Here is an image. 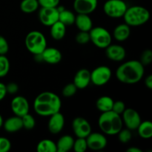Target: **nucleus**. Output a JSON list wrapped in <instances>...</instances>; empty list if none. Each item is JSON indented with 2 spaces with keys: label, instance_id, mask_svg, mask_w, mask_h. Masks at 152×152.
Here are the masks:
<instances>
[{
  "label": "nucleus",
  "instance_id": "f257e3e1",
  "mask_svg": "<svg viewBox=\"0 0 152 152\" xmlns=\"http://www.w3.org/2000/svg\"><path fill=\"white\" fill-rule=\"evenodd\" d=\"M62 102L58 95L53 92L45 91L39 94L34 102V111L38 115L50 117L60 111Z\"/></svg>",
  "mask_w": 152,
  "mask_h": 152
},
{
  "label": "nucleus",
  "instance_id": "f03ea898",
  "mask_svg": "<svg viewBox=\"0 0 152 152\" xmlns=\"http://www.w3.org/2000/svg\"><path fill=\"white\" fill-rule=\"evenodd\" d=\"M144 66L138 60H130L118 67L116 71L117 80L124 84H135L142 80Z\"/></svg>",
  "mask_w": 152,
  "mask_h": 152
},
{
  "label": "nucleus",
  "instance_id": "7ed1b4c3",
  "mask_svg": "<svg viewBox=\"0 0 152 152\" xmlns=\"http://www.w3.org/2000/svg\"><path fill=\"white\" fill-rule=\"evenodd\" d=\"M98 125L105 134L116 135L123 129V122L120 114L109 111L102 113L98 120Z\"/></svg>",
  "mask_w": 152,
  "mask_h": 152
},
{
  "label": "nucleus",
  "instance_id": "20e7f679",
  "mask_svg": "<svg viewBox=\"0 0 152 152\" xmlns=\"http://www.w3.org/2000/svg\"><path fill=\"white\" fill-rule=\"evenodd\" d=\"M125 23L129 26L137 27L146 23L150 19V13L145 7L135 5L128 7L123 15Z\"/></svg>",
  "mask_w": 152,
  "mask_h": 152
},
{
  "label": "nucleus",
  "instance_id": "39448f33",
  "mask_svg": "<svg viewBox=\"0 0 152 152\" xmlns=\"http://www.w3.org/2000/svg\"><path fill=\"white\" fill-rule=\"evenodd\" d=\"M25 44L28 51L32 54H40L47 48V40L42 33L38 31H33L27 34Z\"/></svg>",
  "mask_w": 152,
  "mask_h": 152
},
{
  "label": "nucleus",
  "instance_id": "423d86ee",
  "mask_svg": "<svg viewBox=\"0 0 152 152\" xmlns=\"http://www.w3.org/2000/svg\"><path fill=\"white\" fill-rule=\"evenodd\" d=\"M90 41L99 48H106L111 44L112 37L108 30L102 27L92 28L89 31Z\"/></svg>",
  "mask_w": 152,
  "mask_h": 152
},
{
  "label": "nucleus",
  "instance_id": "0eeeda50",
  "mask_svg": "<svg viewBox=\"0 0 152 152\" xmlns=\"http://www.w3.org/2000/svg\"><path fill=\"white\" fill-rule=\"evenodd\" d=\"M127 8V4L123 0H107L103 5L105 14L114 19L123 17Z\"/></svg>",
  "mask_w": 152,
  "mask_h": 152
},
{
  "label": "nucleus",
  "instance_id": "6e6552de",
  "mask_svg": "<svg viewBox=\"0 0 152 152\" xmlns=\"http://www.w3.org/2000/svg\"><path fill=\"white\" fill-rule=\"evenodd\" d=\"M111 75L112 73L108 66L101 65L91 72V83L96 86H104L109 82Z\"/></svg>",
  "mask_w": 152,
  "mask_h": 152
},
{
  "label": "nucleus",
  "instance_id": "1a4fd4ad",
  "mask_svg": "<svg viewBox=\"0 0 152 152\" xmlns=\"http://www.w3.org/2000/svg\"><path fill=\"white\" fill-rule=\"evenodd\" d=\"M122 114V120L126 125V128L131 131L137 130L139 125L142 122L139 113L133 108H126Z\"/></svg>",
  "mask_w": 152,
  "mask_h": 152
},
{
  "label": "nucleus",
  "instance_id": "9d476101",
  "mask_svg": "<svg viewBox=\"0 0 152 152\" xmlns=\"http://www.w3.org/2000/svg\"><path fill=\"white\" fill-rule=\"evenodd\" d=\"M73 132L77 137L86 138L91 132V126L86 119L76 117L72 122Z\"/></svg>",
  "mask_w": 152,
  "mask_h": 152
},
{
  "label": "nucleus",
  "instance_id": "9b49d317",
  "mask_svg": "<svg viewBox=\"0 0 152 152\" xmlns=\"http://www.w3.org/2000/svg\"><path fill=\"white\" fill-rule=\"evenodd\" d=\"M39 19L42 25L50 27L59 21V11L56 7H41L39 12Z\"/></svg>",
  "mask_w": 152,
  "mask_h": 152
},
{
  "label": "nucleus",
  "instance_id": "f8f14e48",
  "mask_svg": "<svg viewBox=\"0 0 152 152\" xmlns=\"http://www.w3.org/2000/svg\"><path fill=\"white\" fill-rule=\"evenodd\" d=\"M86 139L88 148L93 151H100L104 149L107 145L106 137L101 133L91 132Z\"/></svg>",
  "mask_w": 152,
  "mask_h": 152
},
{
  "label": "nucleus",
  "instance_id": "ddd939ff",
  "mask_svg": "<svg viewBox=\"0 0 152 152\" xmlns=\"http://www.w3.org/2000/svg\"><path fill=\"white\" fill-rule=\"evenodd\" d=\"M11 110L16 116L22 117L29 113L30 105L28 99L22 96H16L11 101Z\"/></svg>",
  "mask_w": 152,
  "mask_h": 152
},
{
  "label": "nucleus",
  "instance_id": "4468645a",
  "mask_svg": "<svg viewBox=\"0 0 152 152\" xmlns=\"http://www.w3.org/2000/svg\"><path fill=\"white\" fill-rule=\"evenodd\" d=\"M97 3L98 0H74V9L77 13L89 15L96 10Z\"/></svg>",
  "mask_w": 152,
  "mask_h": 152
},
{
  "label": "nucleus",
  "instance_id": "2eb2a0df",
  "mask_svg": "<svg viewBox=\"0 0 152 152\" xmlns=\"http://www.w3.org/2000/svg\"><path fill=\"white\" fill-rule=\"evenodd\" d=\"M65 126V117L60 113V111L50 116L48 128L49 132L53 134H57L60 133Z\"/></svg>",
  "mask_w": 152,
  "mask_h": 152
},
{
  "label": "nucleus",
  "instance_id": "dca6fc26",
  "mask_svg": "<svg viewBox=\"0 0 152 152\" xmlns=\"http://www.w3.org/2000/svg\"><path fill=\"white\" fill-rule=\"evenodd\" d=\"M106 56L114 62H120L125 59L126 51L124 48L119 45H109L105 48Z\"/></svg>",
  "mask_w": 152,
  "mask_h": 152
},
{
  "label": "nucleus",
  "instance_id": "f3484780",
  "mask_svg": "<svg viewBox=\"0 0 152 152\" xmlns=\"http://www.w3.org/2000/svg\"><path fill=\"white\" fill-rule=\"evenodd\" d=\"M42 62L50 65H56L62 60V55L60 50L55 48H46L41 53Z\"/></svg>",
  "mask_w": 152,
  "mask_h": 152
},
{
  "label": "nucleus",
  "instance_id": "a211bd4d",
  "mask_svg": "<svg viewBox=\"0 0 152 152\" xmlns=\"http://www.w3.org/2000/svg\"><path fill=\"white\" fill-rule=\"evenodd\" d=\"M91 83V72L86 68L79 70L74 78V84L77 89H85Z\"/></svg>",
  "mask_w": 152,
  "mask_h": 152
},
{
  "label": "nucleus",
  "instance_id": "6ab92c4d",
  "mask_svg": "<svg viewBox=\"0 0 152 152\" xmlns=\"http://www.w3.org/2000/svg\"><path fill=\"white\" fill-rule=\"evenodd\" d=\"M74 24L77 27L80 31H87L89 32L93 28V22L91 19L88 14L78 13L75 17Z\"/></svg>",
  "mask_w": 152,
  "mask_h": 152
},
{
  "label": "nucleus",
  "instance_id": "aec40b11",
  "mask_svg": "<svg viewBox=\"0 0 152 152\" xmlns=\"http://www.w3.org/2000/svg\"><path fill=\"white\" fill-rule=\"evenodd\" d=\"M2 126H4V130L8 133H14V132H19L23 128L22 118L16 115L14 117H10L3 123Z\"/></svg>",
  "mask_w": 152,
  "mask_h": 152
},
{
  "label": "nucleus",
  "instance_id": "412c9836",
  "mask_svg": "<svg viewBox=\"0 0 152 152\" xmlns=\"http://www.w3.org/2000/svg\"><path fill=\"white\" fill-rule=\"evenodd\" d=\"M130 26L126 23L120 24V25L116 26L114 30V32H113L114 39L119 42L126 41L130 37Z\"/></svg>",
  "mask_w": 152,
  "mask_h": 152
},
{
  "label": "nucleus",
  "instance_id": "4be33fe9",
  "mask_svg": "<svg viewBox=\"0 0 152 152\" xmlns=\"http://www.w3.org/2000/svg\"><path fill=\"white\" fill-rule=\"evenodd\" d=\"M66 33V26L59 21H57L50 26V34L54 40L62 39Z\"/></svg>",
  "mask_w": 152,
  "mask_h": 152
},
{
  "label": "nucleus",
  "instance_id": "5701e85b",
  "mask_svg": "<svg viewBox=\"0 0 152 152\" xmlns=\"http://www.w3.org/2000/svg\"><path fill=\"white\" fill-rule=\"evenodd\" d=\"M74 140L70 135H64L61 137L56 144V149L58 152H67L73 148Z\"/></svg>",
  "mask_w": 152,
  "mask_h": 152
},
{
  "label": "nucleus",
  "instance_id": "b1692460",
  "mask_svg": "<svg viewBox=\"0 0 152 152\" xmlns=\"http://www.w3.org/2000/svg\"><path fill=\"white\" fill-rule=\"evenodd\" d=\"M114 100L111 97L108 96H102L99 97L96 102V106L101 112H106L112 110Z\"/></svg>",
  "mask_w": 152,
  "mask_h": 152
},
{
  "label": "nucleus",
  "instance_id": "393cba45",
  "mask_svg": "<svg viewBox=\"0 0 152 152\" xmlns=\"http://www.w3.org/2000/svg\"><path fill=\"white\" fill-rule=\"evenodd\" d=\"M137 130L140 137L143 139H150L152 137V123L149 120L141 122Z\"/></svg>",
  "mask_w": 152,
  "mask_h": 152
},
{
  "label": "nucleus",
  "instance_id": "a878e982",
  "mask_svg": "<svg viewBox=\"0 0 152 152\" xmlns=\"http://www.w3.org/2000/svg\"><path fill=\"white\" fill-rule=\"evenodd\" d=\"M37 151L38 152H56L57 151L56 144L51 140H42L37 144Z\"/></svg>",
  "mask_w": 152,
  "mask_h": 152
},
{
  "label": "nucleus",
  "instance_id": "bb28decb",
  "mask_svg": "<svg viewBox=\"0 0 152 152\" xmlns=\"http://www.w3.org/2000/svg\"><path fill=\"white\" fill-rule=\"evenodd\" d=\"M38 0H22L20 3V10L25 13H31L39 8Z\"/></svg>",
  "mask_w": 152,
  "mask_h": 152
},
{
  "label": "nucleus",
  "instance_id": "cd10ccee",
  "mask_svg": "<svg viewBox=\"0 0 152 152\" xmlns=\"http://www.w3.org/2000/svg\"><path fill=\"white\" fill-rule=\"evenodd\" d=\"M75 17L76 16L73 12L66 9H64L62 11L59 12V21L63 23L65 26L74 24Z\"/></svg>",
  "mask_w": 152,
  "mask_h": 152
},
{
  "label": "nucleus",
  "instance_id": "c85d7f7f",
  "mask_svg": "<svg viewBox=\"0 0 152 152\" xmlns=\"http://www.w3.org/2000/svg\"><path fill=\"white\" fill-rule=\"evenodd\" d=\"M10 71V61L5 55H0V78L4 77Z\"/></svg>",
  "mask_w": 152,
  "mask_h": 152
},
{
  "label": "nucleus",
  "instance_id": "c756f323",
  "mask_svg": "<svg viewBox=\"0 0 152 152\" xmlns=\"http://www.w3.org/2000/svg\"><path fill=\"white\" fill-rule=\"evenodd\" d=\"M22 126L26 130H32L36 125V121L34 117L29 113L26 114L25 115L22 116Z\"/></svg>",
  "mask_w": 152,
  "mask_h": 152
},
{
  "label": "nucleus",
  "instance_id": "7c9ffc66",
  "mask_svg": "<svg viewBox=\"0 0 152 152\" xmlns=\"http://www.w3.org/2000/svg\"><path fill=\"white\" fill-rule=\"evenodd\" d=\"M73 148L76 152H85L87 150L88 145L86 138L77 137L76 140H74Z\"/></svg>",
  "mask_w": 152,
  "mask_h": 152
},
{
  "label": "nucleus",
  "instance_id": "2f4dec72",
  "mask_svg": "<svg viewBox=\"0 0 152 152\" xmlns=\"http://www.w3.org/2000/svg\"><path fill=\"white\" fill-rule=\"evenodd\" d=\"M117 134H118L119 140L122 143H128L132 140V132H131V130L128 129H122Z\"/></svg>",
  "mask_w": 152,
  "mask_h": 152
},
{
  "label": "nucleus",
  "instance_id": "473e14b6",
  "mask_svg": "<svg viewBox=\"0 0 152 152\" xmlns=\"http://www.w3.org/2000/svg\"><path fill=\"white\" fill-rule=\"evenodd\" d=\"M77 88L76 87L74 83H69L63 88L62 93L65 97H71L77 93Z\"/></svg>",
  "mask_w": 152,
  "mask_h": 152
},
{
  "label": "nucleus",
  "instance_id": "72a5a7b5",
  "mask_svg": "<svg viewBox=\"0 0 152 152\" xmlns=\"http://www.w3.org/2000/svg\"><path fill=\"white\" fill-rule=\"evenodd\" d=\"M76 41L78 44L85 45L90 42V34L87 31H80L76 36Z\"/></svg>",
  "mask_w": 152,
  "mask_h": 152
},
{
  "label": "nucleus",
  "instance_id": "f704fd0d",
  "mask_svg": "<svg viewBox=\"0 0 152 152\" xmlns=\"http://www.w3.org/2000/svg\"><path fill=\"white\" fill-rule=\"evenodd\" d=\"M152 61V51L150 49H146L142 53L140 62L143 66L148 65L151 63Z\"/></svg>",
  "mask_w": 152,
  "mask_h": 152
},
{
  "label": "nucleus",
  "instance_id": "c9c22d12",
  "mask_svg": "<svg viewBox=\"0 0 152 152\" xmlns=\"http://www.w3.org/2000/svg\"><path fill=\"white\" fill-rule=\"evenodd\" d=\"M11 148V142L7 138L0 137V152H7Z\"/></svg>",
  "mask_w": 152,
  "mask_h": 152
},
{
  "label": "nucleus",
  "instance_id": "e433bc0d",
  "mask_svg": "<svg viewBox=\"0 0 152 152\" xmlns=\"http://www.w3.org/2000/svg\"><path fill=\"white\" fill-rule=\"evenodd\" d=\"M125 109H126V105H125V103L123 101L118 100L116 101V102L114 101V104H113L112 110L111 111L117 113V114L121 115L123 113V111H125Z\"/></svg>",
  "mask_w": 152,
  "mask_h": 152
},
{
  "label": "nucleus",
  "instance_id": "4c0bfd02",
  "mask_svg": "<svg viewBox=\"0 0 152 152\" xmlns=\"http://www.w3.org/2000/svg\"><path fill=\"white\" fill-rule=\"evenodd\" d=\"M60 0H38L41 7H56L59 4Z\"/></svg>",
  "mask_w": 152,
  "mask_h": 152
},
{
  "label": "nucleus",
  "instance_id": "58836bf2",
  "mask_svg": "<svg viewBox=\"0 0 152 152\" xmlns=\"http://www.w3.org/2000/svg\"><path fill=\"white\" fill-rule=\"evenodd\" d=\"M9 50V45L6 39L0 35V55H5Z\"/></svg>",
  "mask_w": 152,
  "mask_h": 152
},
{
  "label": "nucleus",
  "instance_id": "ea45409f",
  "mask_svg": "<svg viewBox=\"0 0 152 152\" xmlns=\"http://www.w3.org/2000/svg\"><path fill=\"white\" fill-rule=\"evenodd\" d=\"M6 90H7V94H14L17 93L19 91V86L15 83H8L7 85H6Z\"/></svg>",
  "mask_w": 152,
  "mask_h": 152
},
{
  "label": "nucleus",
  "instance_id": "a19ab883",
  "mask_svg": "<svg viewBox=\"0 0 152 152\" xmlns=\"http://www.w3.org/2000/svg\"><path fill=\"white\" fill-rule=\"evenodd\" d=\"M7 90H6V85L4 83H0V101L4 99L7 95Z\"/></svg>",
  "mask_w": 152,
  "mask_h": 152
},
{
  "label": "nucleus",
  "instance_id": "79ce46f5",
  "mask_svg": "<svg viewBox=\"0 0 152 152\" xmlns=\"http://www.w3.org/2000/svg\"><path fill=\"white\" fill-rule=\"evenodd\" d=\"M145 85L148 89H152V75H148L145 80Z\"/></svg>",
  "mask_w": 152,
  "mask_h": 152
},
{
  "label": "nucleus",
  "instance_id": "37998d69",
  "mask_svg": "<svg viewBox=\"0 0 152 152\" xmlns=\"http://www.w3.org/2000/svg\"><path fill=\"white\" fill-rule=\"evenodd\" d=\"M127 152H142V150L137 147H130L126 150Z\"/></svg>",
  "mask_w": 152,
  "mask_h": 152
},
{
  "label": "nucleus",
  "instance_id": "c03bdc74",
  "mask_svg": "<svg viewBox=\"0 0 152 152\" xmlns=\"http://www.w3.org/2000/svg\"><path fill=\"white\" fill-rule=\"evenodd\" d=\"M3 123H4V121H3V118L2 117H1V114H0V128L3 126Z\"/></svg>",
  "mask_w": 152,
  "mask_h": 152
}]
</instances>
